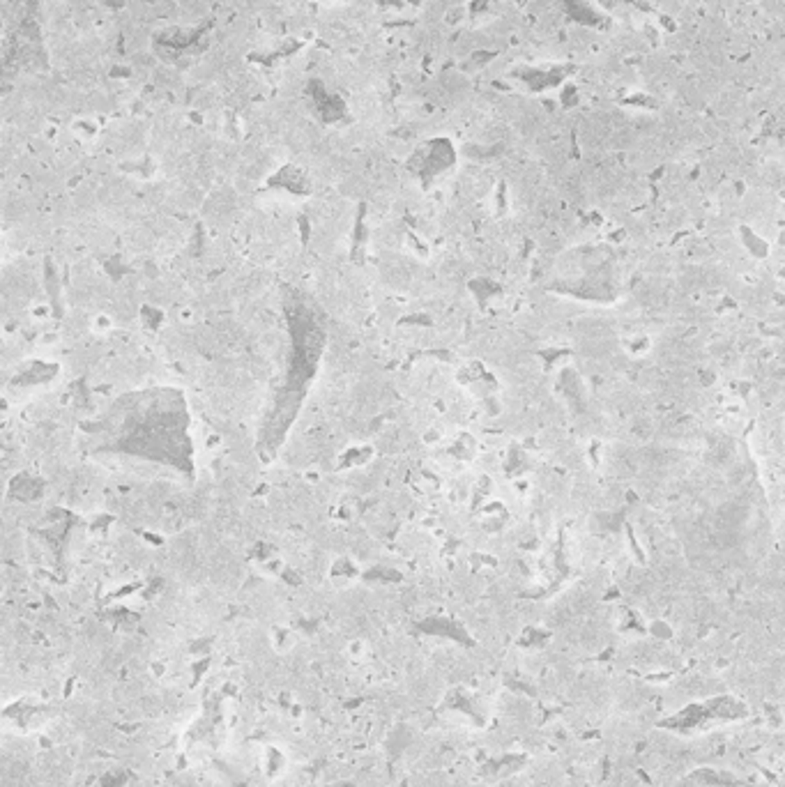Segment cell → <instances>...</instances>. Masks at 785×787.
<instances>
[{"instance_id": "1", "label": "cell", "mask_w": 785, "mask_h": 787, "mask_svg": "<svg viewBox=\"0 0 785 787\" xmlns=\"http://www.w3.org/2000/svg\"><path fill=\"white\" fill-rule=\"evenodd\" d=\"M746 481V470L741 465H730L728 470H725V483L732 488L741 486V483Z\"/></svg>"}]
</instances>
